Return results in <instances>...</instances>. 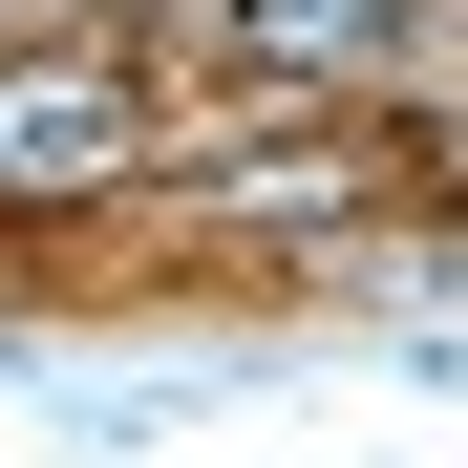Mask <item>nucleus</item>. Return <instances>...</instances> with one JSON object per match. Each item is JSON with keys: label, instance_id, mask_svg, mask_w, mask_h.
<instances>
[{"label": "nucleus", "instance_id": "1", "mask_svg": "<svg viewBox=\"0 0 468 468\" xmlns=\"http://www.w3.org/2000/svg\"><path fill=\"white\" fill-rule=\"evenodd\" d=\"M107 149H128L107 86H0V171H107Z\"/></svg>", "mask_w": 468, "mask_h": 468}]
</instances>
